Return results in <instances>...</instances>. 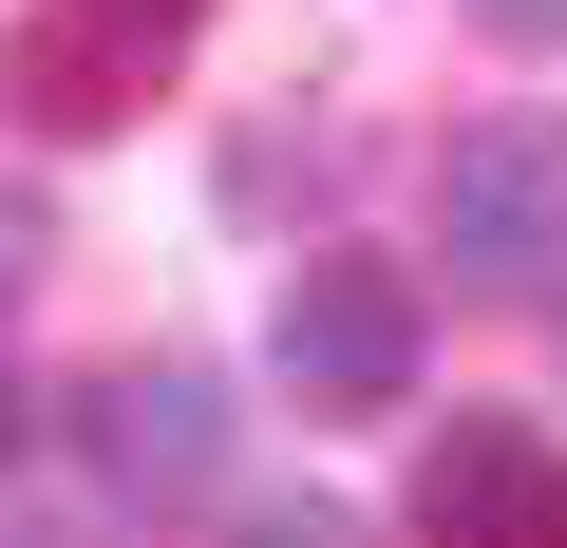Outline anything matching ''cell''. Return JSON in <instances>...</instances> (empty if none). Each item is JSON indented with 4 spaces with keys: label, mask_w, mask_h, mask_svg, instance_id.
I'll return each instance as SVG.
<instances>
[{
    "label": "cell",
    "mask_w": 567,
    "mask_h": 548,
    "mask_svg": "<svg viewBox=\"0 0 567 548\" xmlns=\"http://www.w3.org/2000/svg\"><path fill=\"white\" fill-rule=\"evenodd\" d=\"M189 20H208V0H39V20L0 39V114H20V133H114L189 58Z\"/></svg>",
    "instance_id": "cell-1"
},
{
    "label": "cell",
    "mask_w": 567,
    "mask_h": 548,
    "mask_svg": "<svg viewBox=\"0 0 567 548\" xmlns=\"http://www.w3.org/2000/svg\"><path fill=\"white\" fill-rule=\"evenodd\" d=\"M265 379L303 397V416H398L416 397V285L398 265H303V285H284V322H265Z\"/></svg>",
    "instance_id": "cell-2"
},
{
    "label": "cell",
    "mask_w": 567,
    "mask_h": 548,
    "mask_svg": "<svg viewBox=\"0 0 567 548\" xmlns=\"http://www.w3.org/2000/svg\"><path fill=\"white\" fill-rule=\"evenodd\" d=\"M435 246L454 285H548L567 265V114H492L435 152Z\"/></svg>",
    "instance_id": "cell-3"
},
{
    "label": "cell",
    "mask_w": 567,
    "mask_h": 548,
    "mask_svg": "<svg viewBox=\"0 0 567 548\" xmlns=\"http://www.w3.org/2000/svg\"><path fill=\"white\" fill-rule=\"evenodd\" d=\"M76 454H95L114 510H189V492L227 473V397H208L189 360H114V379L76 397Z\"/></svg>",
    "instance_id": "cell-4"
},
{
    "label": "cell",
    "mask_w": 567,
    "mask_h": 548,
    "mask_svg": "<svg viewBox=\"0 0 567 548\" xmlns=\"http://www.w3.org/2000/svg\"><path fill=\"white\" fill-rule=\"evenodd\" d=\"M416 529L435 548H567V454L529 416H454L416 454Z\"/></svg>",
    "instance_id": "cell-5"
},
{
    "label": "cell",
    "mask_w": 567,
    "mask_h": 548,
    "mask_svg": "<svg viewBox=\"0 0 567 548\" xmlns=\"http://www.w3.org/2000/svg\"><path fill=\"white\" fill-rule=\"evenodd\" d=\"M227 548H360V510H322V492H303V510H246Z\"/></svg>",
    "instance_id": "cell-6"
},
{
    "label": "cell",
    "mask_w": 567,
    "mask_h": 548,
    "mask_svg": "<svg viewBox=\"0 0 567 548\" xmlns=\"http://www.w3.org/2000/svg\"><path fill=\"white\" fill-rule=\"evenodd\" d=\"M473 20H492V39H529V58H548V39H567V0H473Z\"/></svg>",
    "instance_id": "cell-7"
},
{
    "label": "cell",
    "mask_w": 567,
    "mask_h": 548,
    "mask_svg": "<svg viewBox=\"0 0 567 548\" xmlns=\"http://www.w3.org/2000/svg\"><path fill=\"white\" fill-rule=\"evenodd\" d=\"M0 303H20V246H0Z\"/></svg>",
    "instance_id": "cell-8"
},
{
    "label": "cell",
    "mask_w": 567,
    "mask_h": 548,
    "mask_svg": "<svg viewBox=\"0 0 567 548\" xmlns=\"http://www.w3.org/2000/svg\"><path fill=\"white\" fill-rule=\"evenodd\" d=\"M0 454H20V416H0Z\"/></svg>",
    "instance_id": "cell-9"
}]
</instances>
